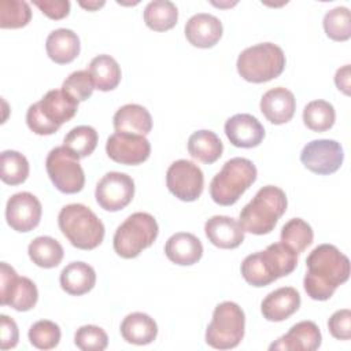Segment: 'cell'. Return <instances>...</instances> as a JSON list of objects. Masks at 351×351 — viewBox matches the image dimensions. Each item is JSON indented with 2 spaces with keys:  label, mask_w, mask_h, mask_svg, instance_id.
I'll return each mask as SVG.
<instances>
[{
  "label": "cell",
  "mask_w": 351,
  "mask_h": 351,
  "mask_svg": "<svg viewBox=\"0 0 351 351\" xmlns=\"http://www.w3.org/2000/svg\"><path fill=\"white\" fill-rule=\"evenodd\" d=\"M303 278L306 293L313 300H328L350 277V259L332 244L317 245L306 259Z\"/></svg>",
  "instance_id": "obj_1"
},
{
  "label": "cell",
  "mask_w": 351,
  "mask_h": 351,
  "mask_svg": "<svg viewBox=\"0 0 351 351\" xmlns=\"http://www.w3.org/2000/svg\"><path fill=\"white\" fill-rule=\"evenodd\" d=\"M298 266V254L284 243H274L263 251L250 254L241 262V276L252 287H266L291 274Z\"/></svg>",
  "instance_id": "obj_2"
},
{
  "label": "cell",
  "mask_w": 351,
  "mask_h": 351,
  "mask_svg": "<svg viewBox=\"0 0 351 351\" xmlns=\"http://www.w3.org/2000/svg\"><path fill=\"white\" fill-rule=\"evenodd\" d=\"M287 195L274 185L262 186L252 200L247 203L239 215V222L244 232L252 234H267L277 225L287 211Z\"/></svg>",
  "instance_id": "obj_3"
},
{
  "label": "cell",
  "mask_w": 351,
  "mask_h": 351,
  "mask_svg": "<svg viewBox=\"0 0 351 351\" xmlns=\"http://www.w3.org/2000/svg\"><path fill=\"white\" fill-rule=\"evenodd\" d=\"M78 110V103L69 97L62 89L48 90L37 103L26 111L27 128L38 136H49L69 122Z\"/></svg>",
  "instance_id": "obj_4"
},
{
  "label": "cell",
  "mask_w": 351,
  "mask_h": 351,
  "mask_svg": "<svg viewBox=\"0 0 351 351\" xmlns=\"http://www.w3.org/2000/svg\"><path fill=\"white\" fill-rule=\"evenodd\" d=\"M58 225L70 244L78 250H93L104 239V225L99 217L86 206L71 203L62 207Z\"/></svg>",
  "instance_id": "obj_5"
},
{
  "label": "cell",
  "mask_w": 351,
  "mask_h": 351,
  "mask_svg": "<svg viewBox=\"0 0 351 351\" xmlns=\"http://www.w3.org/2000/svg\"><path fill=\"white\" fill-rule=\"evenodd\" d=\"M258 176L252 160L247 158H232L210 182V196L219 206L234 204L241 195L255 182Z\"/></svg>",
  "instance_id": "obj_6"
},
{
  "label": "cell",
  "mask_w": 351,
  "mask_h": 351,
  "mask_svg": "<svg viewBox=\"0 0 351 351\" xmlns=\"http://www.w3.org/2000/svg\"><path fill=\"white\" fill-rule=\"evenodd\" d=\"M284 51L273 43H259L245 48L237 58V73L252 84L271 81L281 75L285 69Z\"/></svg>",
  "instance_id": "obj_7"
},
{
  "label": "cell",
  "mask_w": 351,
  "mask_h": 351,
  "mask_svg": "<svg viewBox=\"0 0 351 351\" xmlns=\"http://www.w3.org/2000/svg\"><path fill=\"white\" fill-rule=\"evenodd\" d=\"M159 226L154 215L148 213H133L115 230L114 251L123 259H132L151 247L156 240Z\"/></svg>",
  "instance_id": "obj_8"
},
{
  "label": "cell",
  "mask_w": 351,
  "mask_h": 351,
  "mask_svg": "<svg viewBox=\"0 0 351 351\" xmlns=\"http://www.w3.org/2000/svg\"><path fill=\"white\" fill-rule=\"evenodd\" d=\"M245 329L243 308L234 302H222L215 306L213 319L206 329V343L217 350L237 347Z\"/></svg>",
  "instance_id": "obj_9"
},
{
  "label": "cell",
  "mask_w": 351,
  "mask_h": 351,
  "mask_svg": "<svg viewBox=\"0 0 351 351\" xmlns=\"http://www.w3.org/2000/svg\"><path fill=\"white\" fill-rule=\"evenodd\" d=\"M67 148L55 147L45 159L47 174L53 186L67 195L78 193L85 185V174L82 166Z\"/></svg>",
  "instance_id": "obj_10"
},
{
  "label": "cell",
  "mask_w": 351,
  "mask_h": 351,
  "mask_svg": "<svg viewBox=\"0 0 351 351\" xmlns=\"http://www.w3.org/2000/svg\"><path fill=\"white\" fill-rule=\"evenodd\" d=\"M38 300L36 284L27 277H19L7 262L0 263V303L16 311L32 310Z\"/></svg>",
  "instance_id": "obj_11"
},
{
  "label": "cell",
  "mask_w": 351,
  "mask_h": 351,
  "mask_svg": "<svg viewBox=\"0 0 351 351\" xmlns=\"http://www.w3.org/2000/svg\"><path fill=\"white\" fill-rule=\"evenodd\" d=\"M167 189L182 202H195L200 197L204 188L202 169L191 160L178 159L166 171Z\"/></svg>",
  "instance_id": "obj_12"
},
{
  "label": "cell",
  "mask_w": 351,
  "mask_h": 351,
  "mask_svg": "<svg viewBox=\"0 0 351 351\" xmlns=\"http://www.w3.org/2000/svg\"><path fill=\"white\" fill-rule=\"evenodd\" d=\"M344 151L339 141L329 138L311 140L300 152L303 166L318 176H329L341 167Z\"/></svg>",
  "instance_id": "obj_13"
},
{
  "label": "cell",
  "mask_w": 351,
  "mask_h": 351,
  "mask_svg": "<svg viewBox=\"0 0 351 351\" xmlns=\"http://www.w3.org/2000/svg\"><path fill=\"white\" fill-rule=\"evenodd\" d=\"M134 196L133 178L121 171L106 173L97 182L95 189V197L97 204L110 213L125 208Z\"/></svg>",
  "instance_id": "obj_14"
},
{
  "label": "cell",
  "mask_w": 351,
  "mask_h": 351,
  "mask_svg": "<svg viewBox=\"0 0 351 351\" xmlns=\"http://www.w3.org/2000/svg\"><path fill=\"white\" fill-rule=\"evenodd\" d=\"M106 152L117 163L136 166L149 158L151 144L145 136L115 132L107 138Z\"/></svg>",
  "instance_id": "obj_15"
},
{
  "label": "cell",
  "mask_w": 351,
  "mask_h": 351,
  "mask_svg": "<svg viewBox=\"0 0 351 351\" xmlns=\"http://www.w3.org/2000/svg\"><path fill=\"white\" fill-rule=\"evenodd\" d=\"M43 207L37 196L30 192L14 193L5 204V219L11 229L19 233L33 230L41 219Z\"/></svg>",
  "instance_id": "obj_16"
},
{
  "label": "cell",
  "mask_w": 351,
  "mask_h": 351,
  "mask_svg": "<svg viewBox=\"0 0 351 351\" xmlns=\"http://www.w3.org/2000/svg\"><path fill=\"white\" fill-rule=\"evenodd\" d=\"M225 134L237 148H254L265 138V128L251 114H234L225 122Z\"/></svg>",
  "instance_id": "obj_17"
},
{
  "label": "cell",
  "mask_w": 351,
  "mask_h": 351,
  "mask_svg": "<svg viewBox=\"0 0 351 351\" xmlns=\"http://www.w3.org/2000/svg\"><path fill=\"white\" fill-rule=\"evenodd\" d=\"M322 336L319 328L313 321H300L269 346V350L282 351H315L319 348Z\"/></svg>",
  "instance_id": "obj_18"
},
{
  "label": "cell",
  "mask_w": 351,
  "mask_h": 351,
  "mask_svg": "<svg viewBox=\"0 0 351 351\" xmlns=\"http://www.w3.org/2000/svg\"><path fill=\"white\" fill-rule=\"evenodd\" d=\"M184 32L186 40L193 47L211 48L221 40L223 26L217 16L199 12L186 21Z\"/></svg>",
  "instance_id": "obj_19"
},
{
  "label": "cell",
  "mask_w": 351,
  "mask_h": 351,
  "mask_svg": "<svg viewBox=\"0 0 351 351\" xmlns=\"http://www.w3.org/2000/svg\"><path fill=\"white\" fill-rule=\"evenodd\" d=\"M300 302V295L293 287H281L266 295L261 303V313L267 321L281 322L299 310Z\"/></svg>",
  "instance_id": "obj_20"
},
{
  "label": "cell",
  "mask_w": 351,
  "mask_h": 351,
  "mask_svg": "<svg viewBox=\"0 0 351 351\" xmlns=\"http://www.w3.org/2000/svg\"><path fill=\"white\" fill-rule=\"evenodd\" d=\"M208 241L222 250L237 248L244 241V229L240 222L228 215H214L204 223Z\"/></svg>",
  "instance_id": "obj_21"
},
{
  "label": "cell",
  "mask_w": 351,
  "mask_h": 351,
  "mask_svg": "<svg viewBox=\"0 0 351 351\" xmlns=\"http://www.w3.org/2000/svg\"><path fill=\"white\" fill-rule=\"evenodd\" d=\"M259 107L270 123L282 125L292 119L296 110V99L289 89L276 86L262 96Z\"/></svg>",
  "instance_id": "obj_22"
},
{
  "label": "cell",
  "mask_w": 351,
  "mask_h": 351,
  "mask_svg": "<svg viewBox=\"0 0 351 351\" xmlns=\"http://www.w3.org/2000/svg\"><path fill=\"white\" fill-rule=\"evenodd\" d=\"M165 254L176 265L191 266L197 263L203 256V244L195 234L178 232L167 239Z\"/></svg>",
  "instance_id": "obj_23"
},
{
  "label": "cell",
  "mask_w": 351,
  "mask_h": 351,
  "mask_svg": "<svg viewBox=\"0 0 351 351\" xmlns=\"http://www.w3.org/2000/svg\"><path fill=\"white\" fill-rule=\"evenodd\" d=\"M45 49L52 62L67 64L80 55V37L71 29H55L47 37Z\"/></svg>",
  "instance_id": "obj_24"
},
{
  "label": "cell",
  "mask_w": 351,
  "mask_h": 351,
  "mask_svg": "<svg viewBox=\"0 0 351 351\" xmlns=\"http://www.w3.org/2000/svg\"><path fill=\"white\" fill-rule=\"evenodd\" d=\"M112 125L118 133L147 136L152 129V117L145 107L130 103L117 110L112 118Z\"/></svg>",
  "instance_id": "obj_25"
},
{
  "label": "cell",
  "mask_w": 351,
  "mask_h": 351,
  "mask_svg": "<svg viewBox=\"0 0 351 351\" xmlns=\"http://www.w3.org/2000/svg\"><path fill=\"white\" fill-rule=\"evenodd\" d=\"M60 287L62 289L73 296H81L88 293L96 284L95 269L81 261L69 263L60 271Z\"/></svg>",
  "instance_id": "obj_26"
},
{
  "label": "cell",
  "mask_w": 351,
  "mask_h": 351,
  "mask_svg": "<svg viewBox=\"0 0 351 351\" xmlns=\"http://www.w3.org/2000/svg\"><path fill=\"white\" fill-rule=\"evenodd\" d=\"M121 335L125 341L136 346L152 343L158 336V325L152 317L145 313H130L121 322Z\"/></svg>",
  "instance_id": "obj_27"
},
{
  "label": "cell",
  "mask_w": 351,
  "mask_h": 351,
  "mask_svg": "<svg viewBox=\"0 0 351 351\" xmlns=\"http://www.w3.org/2000/svg\"><path fill=\"white\" fill-rule=\"evenodd\" d=\"M186 147L193 159L206 165L217 162L223 151V144L217 133L206 129L193 132L188 138Z\"/></svg>",
  "instance_id": "obj_28"
},
{
  "label": "cell",
  "mask_w": 351,
  "mask_h": 351,
  "mask_svg": "<svg viewBox=\"0 0 351 351\" xmlns=\"http://www.w3.org/2000/svg\"><path fill=\"white\" fill-rule=\"evenodd\" d=\"M92 75L95 88L101 92H108L115 89L121 82V67L118 62L106 53L95 56L88 67Z\"/></svg>",
  "instance_id": "obj_29"
},
{
  "label": "cell",
  "mask_w": 351,
  "mask_h": 351,
  "mask_svg": "<svg viewBox=\"0 0 351 351\" xmlns=\"http://www.w3.org/2000/svg\"><path fill=\"white\" fill-rule=\"evenodd\" d=\"M27 254L32 262L43 269H52L59 266L63 259L62 244L51 236H38L30 241Z\"/></svg>",
  "instance_id": "obj_30"
},
{
  "label": "cell",
  "mask_w": 351,
  "mask_h": 351,
  "mask_svg": "<svg viewBox=\"0 0 351 351\" xmlns=\"http://www.w3.org/2000/svg\"><path fill=\"white\" fill-rule=\"evenodd\" d=\"M178 21V10L173 1L154 0L144 8V22L154 32L173 29Z\"/></svg>",
  "instance_id": "obj_31"
},
{
  "label": "cell",
  "mask_w": 351,
  "mask_h": 351,
  "mask_svg": "<svg viewBox=\"0 0 351 351\" xmlns=\"http://www.w3.org/2000/svg\"><path fill=\"white\" fill-rule=\"evenodd\" d=\"M29 162L26 156L14 149H5L0 155V178L7 185H19L29 176Z\"/></svg>",
  "instance_id": "obj_32"
},
{
  "label": "cell",
  "mask_w": 351,
  "mask_h": 351,
  "mask_svg": "<svg viewBox=\"0 0 351 351\" xmlns=\"http://www.w3.org/2000/svg\"><path fill=\"white\" fill-rule=\"evenodd\" d=\"M97 132L88 125L73 128L63 138V147L67 148L77 159L89 156L97 145Z\"/></svg>",
  "instance_id": "obj_33"
},
{
  "label": "cell",
  "mask_w": 351,
  "mask_h": 351,
  "mask_svg": "<svg viewBox=\"0 0 351 351\" xmlns=\"http://www.w3.org/2000/svg\"><path fill=\"white\" fill-rule=\"evenodd\" d=\"M280 239L299 255L313 243L314 232L304 219L292 218L281 228Z\"/></svg>",
  "instance_id": "obj_34"
},
{
  "label": "cell",
  "mask_w": 351,
  "mask_h": 351,
  "mask_svg": "<svg viewBox=\"0 0 351 351\" xmlns=\"http://www.w3.org/2000/svg\"><path fill=\"white\" fill-rule=\"evenodd\" d=\"M335 107L326 100H313L303 110V122L313 132H326L335 125Z\"/></svg>",
  "instance_id": "obj_35"
},
{
  "label": "cell",
  "mask_w": 351,
  "mask_h": 351,
  "mask_svg": "<svg viewBox=\"0 0 351 351\" xmlns=\"http://www.w3.org/2000/svg\"><path fill=\"white\" fill-rule=\"evenodd\" d=\"M32 19V8L23 0H1L0 1V27L19 29L25 27Z\"/></svg>",
  "instance_id": "obj_36"
},
{
  "label": "cell",
  "mask_w": 351,
  "mask_h": 351,
  "mask_svg": "<svg viewBox=\"0 0 351 351\" xmlns=\"http://www.w3.org/2000/svg\"><path fill=\"white\" fill-rule=\"evenodd\" d=\"M326 36L333 41H347L351 37V14L347 7L329 10L322 21Z\"/></svg>",
  "instance_id": "obj_37"
},
{
  "label": "cell",
  "mask_w": 351,
  "mask_h": 351,
  "mask_svg": "<svg viewBox=\"0 0 351 351\" xmlns=\"http://www.w3.org/2000/svg\"><path fill=\"white\" fill-rule=\"evenodd\" d=\"M27 336L33 347L38 350H52L59 344L62 332L58 324L49 319H40L30 326Z\"/></svg>",
  "instance_id": "obj_38"
},
{
  "label": "cell",
  "mask_w": 351,
  "mask_h": 351,
  "mask_svg": "<svg viewBox=\"0 0 351 351\" xmlns=\"http://www.w3.org/2000/svg\"><path fill=\"white\" fill-rule=\"evenodd\" d=\"M95 89L92 75L88 70H77L69 74L62 84V90L77 103L88 100Z\"/></svg>",
  "instance_id": "obj_39"
},
{
  "label": "cell",
  "mask_w": 351,
  "mask_h": 351,
  "mask_svg": "<svg viewBox=\"0 0 351 351\" xmlns=\"http://www.w3.org/2000/svg\"><path fill=\"white\" fill-rule=\"evenodd\" d=\"M74 344L82 351H103L108 346V336L100 326L84 325L75 330Z\"/></svg>",
  "instance_id": "obj_40"
},
{
  "label": "cell",
  "mask_w": 351,
  "mask_h": 351,
  "mask_svg": "<svg viewBox=\"0 0 351 351\" xmlns=\"http://www.w3.org/2000/svg\"><path fill=\"white\" fill-rule=\"evenodd\" d=\"M328 329L330 335L337 340L351 339V311L341 308L335 311L328 319Z\"/></svg>",
  "instance_id": "obj_41"
},
{
  "label": "cell",
  "mask_w": 351,
  "mask_h": 351,
  "mask_svg": "<svg viewBox=\"0 0 351 351\" xmlns=\"http://www.w3.org/2000/svg\"><path fill=\"white\" fill-rule=\"evenodd\" d=\"M33 4L49 19L59 21L69 15L70 1L69 0H34Z\"/></svg>",
  "instance_id": "obj_42"
},
{
  "label": "cell",
  "mask_w": 351,
  "mask_h": 351,
  "mask_svg": "<svg viewBox=\"0 0 351 351\" xmlns=\"http://www.w3.org/2000/svg\"><path fill=\"white\" fill-rule=\"evenodd\" d=\"M0 333H1V340H0V348L1 350H10L14 348L18 344L19 340V330L16 326V322L10 318L5 314L0 315Z\"/></svg>",
  "instance_id": "obj_43"
},
{
  "label": "cell",
  "mask_w": 351,
  "mask_h": 351,
  "mask_svg": "<svg viewBox=\"0 0 351 351\" xmlns=\"http://www.w3.org/2000/svg\"><path fill=\"white\" fill-rule=\"evenodd\" d=\"M335 84L339 90L350 96V64H344L335 74Z\"/></svg>",
  "instance_id": "obj_44"
},
{
  "label": "cell",
  "mask_w": 351,
  "mask_h": 351,
  "mask_svg": "<svg viewBox=\"0 0 351 351\" xmlns=\"http://www.w3.org/2000/svg\"><path fill=\"white\" fill-rule=\"evenodd\" d=\"M80 5L84 7V8H86L88 11H95V10H99L100 7H103V5H104V1H88V3L80 1Z\"/></svg>",
  "instance_id": "obj_45"
}]
</instances>
